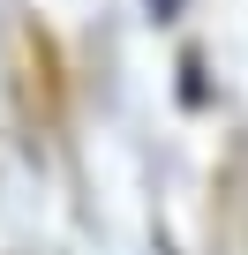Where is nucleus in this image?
I'll use <instances>...</instances> for the list:
<instances>
[{
  "instance_id": "obj_1",
  "label": "nucleus",
  "mask_w": 248,
  "mask_h": 255,
  "mask_svg": "<svg viewBox=\"0 0 248 255\" xmlns=\"http://www.w3.org/2000/svg\"><path fill=\"white\" fill-rule=\"evenodd\" d=\"M181 15V0H151V23H173Z\"/></svg>"
}]
</instances>
